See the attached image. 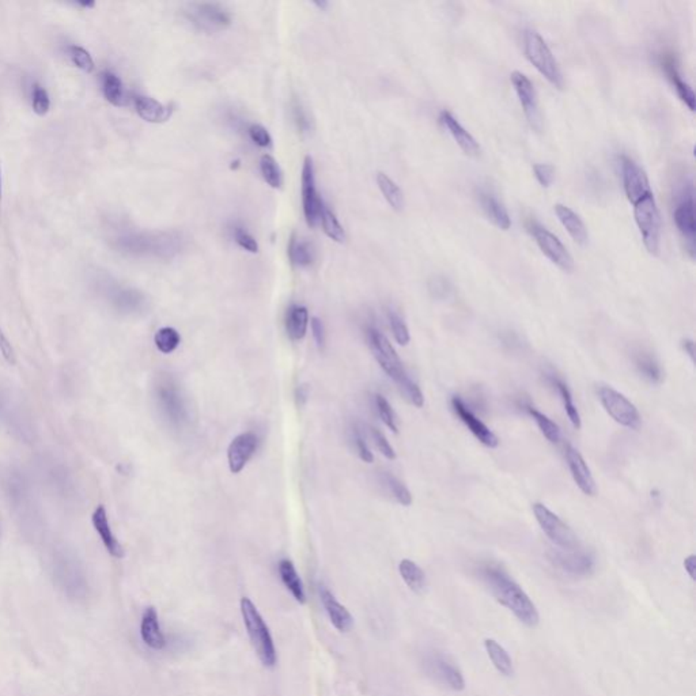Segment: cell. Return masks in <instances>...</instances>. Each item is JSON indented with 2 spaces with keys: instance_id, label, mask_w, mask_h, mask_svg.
I'll use <instances>...</instances> for the list:
<instances>
[{
  "instance_id": "7dc6e473",
  "label": "cell",
  "mask_w": 696,
  "mask_h": 696,
  "mask_svg": "<svg viewBox=\"0 0 696 696\" xmlns=\"http://www.w3.org/2000/svg\"><path fill=\"white\" fill-rule=\"evenodd\" d=\"M533 173L539 184L543 188L552 186L555 180V168L549 164H536L533 165Z\"/></svg>"
},
{
  "instance_id": "2e32d148",
  "label": "cell",
  "mask_w": 696,
  "mask_h": 696,
  "mask_svg": "<svg viewBox=\"0 0 696 696\" xmlns=\"http://www.w3.org/2000/svg\"><path fill=\"white\" fill-rule=\"evenodd\" d=\"M620 170H622V183L624 188V193L629 203L634 204L646 195L653 192L645 170L642 169L632 158H629L627 155H622Z\"/></svg>"
},
{
  "instance_id": "8992f818",
  "label": "cell",
  "mask_w": 696,
  "mask_h": 696,
  "mask_svg": "<svg viewBox=\"0 0 696 696\" xmlns=\"http://www.w3.org/2000/svg\"><path fill=\"white\" fill-rule=\"evenodd\" d=\"M597 394L601 406L616 423L634 431L641 428V413L635 404H632L623 393L608 385H600Z\"/></svg>"
},
{
  "instance_id": "ffe728a7",
  "label": "cell",
  "mask_w": 696,
  "mask_h": 696,
  "mask_svg": "<svg viewBox=\"0 0 696 696\" xmlns=\"http://www.w3.org/2000/svg\"><path fill=\"white\" fill-rule=\"evenodd\" d=\"M319 595L331 623L340 632H347L354 626V619L348 610L341 605L325 585H319Z\"/></svg>"
},
{
  "instance_id": "7bdbcfd3",
  "label": "cell",
  "mask_w": 696,
  "mask_h": 696,
  "mask_svg": "<svg viewBox=\"0 0 696 696\" xmlns=\"http://www.w3.org/2000/svg\"><path fill=\"white\" fill-rule=\"evenodd\" d=\"M350 441L353 443V447L355 449L359 459L367 464H372L374 461L373 453L366 442V438L360 430V427L358 425L351 426L350 428Z\"/></svg>"
},
{
  "instance_id": "816d5d0a",
  "label": "cell",
  "mask_w": 696,
  "mask_h": 696,
  "mask_svg": "<svg viewBox=\"0 0 696 696\" xmlns=\"http://www.w3.org/2000/svg\"><path fill=\"white\" fill-rule=\"evenodd\" d=\"M310 326H312V333H313V338H314L319 350H324V347H325V326H324L323 321L319 317H313L310 321Z\"/></svg>"
},
{
  "instance_id": "f6af8a7d",
  "label": "cell",
  "mask_w": 696,
  "mask_h": 696,
  "mask_svg": "<svg viewBox=\"0 0 696 696\" xmlns=\"http://www.w3.org/2000/svg\"><path fill=\"white\" fill-rule=\"evenodd\" d=\"M68 56L75 67L85 71L87 74L94 71V60L91 55L86 51L85 48L78 47V45H69L67 48Z\"/></svg>"
},
{
  "instance_id": "681fc988",
  "label": "cell",
  "mask_w": 696,
  "mask_h": 696,
  "mask_svg": "<svg viewBox=\"0 0 696 696\" xmlns=\"http://www.w3.org/2000/svg\"><path fill=\"white\" fill-rule=\"evenodd\" d=\"M234 239H236V242H237L238 245L242 249H245V251H248L251 253H257L258 252V244H257V241L245 229L236 227L234 229Z\"/></svg>"
},
{
  "instance_id": "7a4b0ae2",
  "label": "cell",
  "mask_w": 696,
  "mask_h": 696,
  "mask_svg": "<svg viewBox=\"0 0 696 696\" xmlns=\"http://www.w3.org/2000/svg\"><path fill=\"white\" fill-rule=\"evenodd\" d=\"M366 338L378 365L396 384L401 394L415 407H423L425 404L423 392L421 391L419 385L408 375L401 359L397 355L388 338L374 325L367 326Z\"/></svg>"
},
{
  "instance_id": "52a82bcc",
  "label": "cell",
  "mask_w": 696,
  "mask_h": 696,
  "mask_svg": "<svg viewBox=\"0 0 696 696\" xmlns=\"http://www.w3.org/2000/svg\"><path fill=\"white\" fill-rule=\"evenodd\" d=\"M532 510L537 524L542 527L544 535L551 540V543L557 545L559 549L566 551L581 548L576 532L554 511H551L543 503H535Z\"/></svg>"
},
{
  "instance_id": "836d02e7",
  "label": "cell",
  "mask_w": 696,
  "mask_h": 696,
  "mask_svg": "<svg viewBox=\"0 0 696 696\" xmlns=\"http://www.w3.org/2000/svg\"><path fill=\"white\" fill-rule=\"evenodd\" d=\"M399 573L412 592L422 593L425 591L427 585L425 571L415 561L403 559L399 564Z\"/></svg>"
},
{
  "instance_id": "7402d4cb",
  "label": "cell",
  "mask_w": 696,
  "mask_h": 696,
  "mask_svg": "<svg viewBox=\"0 0 696 696\" xmlns=\"http://www.w3.org/2000/svg\"><path fill=\"white\" fill-rule=\"evenodd\" d=\"M477 200L486 217L493 222L496 227L502 230H509L511 226L509 211L502 202H499V199L494 193L486 189H480L477 192Z\"/></svg>"
},
{
  "instance_id": "11a10c76",
  "label": "cell",
  "mask_w": 696,
  "mask_h": 696,
  "mask_svg": "<svg viewBox=\"0 0 696 696\" xmlns=\"http://www.w3.org/2000/svg\"><path fill=\"white\" fill-rule=\"evenodd\" d=\"M294 118H295V121L298 124V128L302 130L304 132L307 131V128H309V120L306 118L305 112L302 110V108L299 105H297L294 108Z\"/></svg>"
},
{
  "instance_id": "7c38bea8",
  "label": "cell",
  "mask_w": 696,
  "mask_h": 696,
  "mask_svg": "<svg viewBox=\"0 0 696 696\" xmlns=\"http://www.w3.org/2000/svg\"><path fill=\"white\" fill-rule=\"evenodd\" d=\"M548 559L563 573L574 577L591 576L595 570V557L582 548L571 551L551 549Z\"/></svg>"
},
{
  "instance_id": "ee69618b",
  "label": "cell",
  "mask_w": 696,
  "mask_h": 696,
  "mask_svg": "<svg viewBox=\"0 0 696 696\" xmlns=\"http://www.w3.org/2000/svg\"><path fill=\"white\" fill-rule=\"evenodd\" d=\"M388 320H389V325H391L393 338L397 341V344L407 346L409 340H411V335H409V329H408L406 321L394 310L388 312Z\"/></svg>"
},
{
  "instance_id": "60d3db41",
  "label": "cell",
  "mask_w": 696,
  "mask_h": 696,
  "mask_svg": "<svg viewBox=\"0 0 696 696\" xmlns=\"http://www.w3.org/2000/svg\"><path fill=\"white\" fill-rule=\"evenodd\" d=\"M381 483L388 489L392 496L403 506H411L412 503V495L409 493L407 487L404 486L403 481H400L396 476L392 475L389 472H382L381 474Z\"/></svg>"
},
{
  "instance_id": "484cf974",
  "label": "cell",
  "mask_w": 696,
  "mask_h": 696,
  "mask_svg": "<svg viewBox=\"0 0 696 696\" xmlns=\"http://www.w3.org/2000/svg\"><path fill=\"white\" fill-rule=\"evenodd\" d=\"M554 210H555V214L561 222V226L567 230L570 237L573 238L578 245H582V246L586 245L588 239H589L588 227L581 219V217L578 215L577 212L564 204H557Z\"/></svg>"
},
{
  "instance_id": "ac0fdd59",
  "label": "cell",
  "mask_w": 696,
  "mask_h": 696,
  "mask_svg": "<svg viewBox=\"0 0 696 696\" xmlns=\"http://www.w3.org/2000/svg\"><path fill=\"white\" fill-rule=\"evenodd\" d=\"M452 408L456 412V415L459 416L460 421L469 428V431L484 446L494 449L499 445L498 437L476 416L475 413L472 412V409L467 406V403L460 396H453Z\"/></svg>"
},
{
  "instance_id": "b9f144b4",
  "label": "cell",
  "mask_w": 696,
  "mask_h": 696,
  "mask_svg": "<svg viewBox=\"0 0 696 696\" xmlns=\"http://www.w3.org/2000/svg\"><path fill=\"white\" fill-rule=\"evenodd\" d=\"M374 403H375V408H377V412H378V416L380 419L382 421V423L387 426L392 433H399V427H397V419H396V413L393 411L389 401L382 396V394H374Z\"/></svg>"
},
{
  "instance_id": "d6a6232c",
  "label": "cell",
  "mask_w": 696,
  "mask_h": 696,
  "mask_svg": "<svg viewBox=\"0 0 696 696\" xmlns=\"http://www.w3.org/2000/svg\"><path fill=\"white\" fill-rule=\"evenodd\" d=\"M634 363L639 374L651 384H660L663 381V367L658 360L645 351H639L634 357Z\"/></svg>"
},
{
  "instance_id": "bcb514c9",
  "label": "cell",
  "mask_w": 696,
  "mask_h": 696,
  "mask_svg": "<svg viewBox=\"0 0 696 696\" xmlns=\"http://www.w3.org/2000/svg\"><path fill=\"white\" fill-rule=\"evenodd\" d=\"M32 106H33L34 113L38 116H45L50 112L51 108V100L48 96V91L40 85L33 86V96H32Z\"/></svg>"
},
{
  "instance_id": "c3c4849f",
  "label": "cell",
  "mask_w": 696,
  "mask_h": 696,
  "mask_svg": "<svg viewBox=\"0 0 696 696\" xmlns=\"http://www.w3.org/2000/svg\"><path fill=\"white\" fill-rule=\"evenodd\" d=\"M370 433H372V438H373L374 443L377 446V449L381 452L382 456H385L388 460L396 459V452L393 449L389 441L387 440V437L375 427H372L370 428Z\"/></svg>"
},
{
  "instance_id": "5bb4252c",
  "label": "cell",
  "mask_w": 696,
  "mask_h": 696,
  "mask_svg": "<svg viewBox=\"0 0 696 696\" xmlns=\"http://www.w3.org/2000/svg\"><path fill=\"white\" fill-rule=\"evenodd\" d=\"M423 665L428 676L441 683L442 685L453 691H462L465 688V680L461 671L442 653L433 651L427 654Z\"/></svg>"
},
{
  "instance_id": "cb8c5ba5",
  "label": "cell",
  "mask_w": 696,
  "mask_h": 696,
  "mask_svg": "<svg viewBox=\"0 0 696 696\" xmlns=\"http://www.w3.org/2000/svg\"><path fill=\"white\" fill-rule=\"evenodd\" d=\"M93 525H94V529L97 530V533L100 535L101 537L102 543L105 545V548L108 549V552L113 557V558H118V559H121L124 558V549H122V545L119 543V540L116 539V536L113 535L112 529H110V525H109V520H108V513H106V509L100 505L97 509L94 510L93 513Z\"/></svg>"
},
{
  "instance_id": "d4e9b609",
  "label": "cell",
  "mask_w": 696,
  "mask_h": 696,
  "mask_svg": "<svg viewBox=\"0 0 696 696\" xmlns=\"http://www.w3.org/2000/svg\"><path fill=\"white\" fill-rule=\"evenodd\" d=\"M135 109L140 119L153 124L165 122L173 115V108L170 105H165L147 96H136Z\"/></svg>"
},
{
  "instance_id": "f5cc1de1",
  "label": "cell",
  "mask_w": 696,
  "mask_h": 696,
  "mask_svg": "<svg viewBox=\"0 0 696 696\" xmlns=\"http://www.w3.org/2000/svg\"><path fill=\"white\" fill-rule=\"evenodd\" d=\"M0 353L1 355L4 357V359L10 363V365H16L17 359H16V354H14V348L13 346L10 344L8 339L6 338V335L3 333L1 328H0Z\"/></svg>"
},
{
  "instance_id": "e0dca14e",
  "label": "cell",
  "mask_w": 696,
  "mask_h": 696,
  "mask_svg": "<svg viewBox=\"0 0 696 696\" xmlns=\"http://www.w3.org/2000/svg\"><path fill=\"white\" fill-rule=\"evenodd\" d=\"M260 440L257 434L246 431L230 442L227 449V462L232 474H239L251 461L258 449Z\"/></svg>"
},
{
  "instance_id": "9f6ffc18",
  "label": "cell",
  "mask_w": 696,
  "mask_h": 696,
  "mask_svg": "<svg viewBox=\"0 0 696 696\" xmlns=\"http://www.w3.org/2000/svg\"><path fill=\"white\" fill-rule=\"evenodd\" d=\"M309 396H310V391H309V387L306 384H302V385H298L297 391H295V397H297V403L298 406H305L309 400Z\"/></svg>"
},
{
  "instance_id": "6125c7cd",
  "label": "cell",
  "mask_w": 696,
  "mask_h": 696,
  "mask_svg": "<svg viewBox=\"0 0 696 696\" xmlns=\"http://www.w3.org/2000/svg\"><path fill=\"white\" fill-rule=\"evenodd\" d=\"M0 200H1V171H0Z\"/></svg>"
},
{
  "instance_id": "4fadbf2b",
  "label": "cell",
  "mask_w": 696,
  "mask_h": 696,
  "mask_svg": "<svg viewBox=\"0 0 696 696\" xmlns=\"http://www.w3.org/2000/svg\"><path fill=\"white\" fill-rule=\"evenodd\" d=\"M510 81L514 86L515 94L518 97V101L523 106L524 115L527 118L529 125L535 131H542L543 128V121H542V113H540V106L537 100V93L535 85L532 81L527 78L525 74L520 71H514L510 75Z\"/></svg>"
},
{
  "instance_id": "6da1fadb",
  "label": "cell",
  "mask_w": 696,
  "mask_h": 696,
  "mask_svg": "<svg viewBox=\"0 0 696 696\" xmlns=\"http://www.w3.org/2000/svg\"><path fill=\"white\" fill-rule=\"evenodd\" d=\"M480 578L490 589L496 601L506 607L527 627L539 624V612L524 589L498 564L487 563L479 570Z\"/></svg>"
},
{
  "instance_id": "9a60e30c",
  "label": "cell",
  "mask_w": 696,
  "mask_h": 696,
  "mask_svg": "<svg viewBox=\"0 0 696 696\" xmlns=\"http://www.w3.org/2000/svg\"><path fill=\"white\" fill-rule=\"evenodd\" d=\"M324 200L316 187V171L313 159L306 156L302 168V207L309 227H316L320 223V212Z\"/></svg>"
},
{
  "instance_id": "83f0119b",
  "label": "cell",
  "mask_w": 696,
  "mask_h": 696,
  "mask_svg": "<svg viewBox=\"0 0 696 696\" xmlns=\"http://www.w3.org/2000/svg\"><path fill=\"white\" fill-rule=\"evenodd\" d=\"M278 571L283 585L295 598V601H298L299 604H305L306 593L304 582L299 577L294 563L289 559H282L278 564Z\"/></svg>"
},
{
  "instance_id": "5b68a950",
  "label": "cell",
  "mask_w": 696,
  "mask_h": 696,
  "mask_svg": "<svg viewBox=\"0 0 696 696\" xmlns=\"http://www.w3.org/2000/svg\"><path fill=\"white\" fill-rule=\"evenodd\" d=\"M632 205H634V219L639 229L647 252L650 255H658L663 224H661L660 210L653 192L646 195Z\"/></svg>"
},
{
  "instance_id": "f907efd6",
  "label": "cell",
  "mask_w": 696,
  "mask_h": 696,
  "mask_svg": "<svg viewBox=\"0 0 696 696\" xmlns=\"http://www.w3.org/2000/svg\"><path fill=\"white\" fill-rule=\"evenodd\" d=\"M249 136H251L252 142H255L258 147L267 149V147L272 146V137L270 132L267 131V128H264L260 124H252L249 127Z\"/></svg>"
},
{
  "instance_id": "4dcf8cb0",
  "label": "cell",
  "mask_w": 696,
  "mask_h": 696,
  "mask_svg": "<svg viewBox=\"0 0 696 696\" xmlns=\"http://www.w3.org/2000/svg\"><path fill=\"white\" fill-rule=\"evenodd\" d=\"M289 257L290 261L294 266L301 267V268L309 267L313 264L314 257H316L314 246L312 242H309L306 239L292 236L290 239Z\"/></svg>"
},
{
  "instance_id": "44dd1931",
  "label": "cell",
  "mask_w": 696,
  "mask_h": 696,
  "mask_svg": "<svg viewBox=\"0 0 696 696\" xmlns=\"http://www.w3.org/2000/svg\"><path fill=\"white\" fill-rule=\"evenodd\" d=\"M440 121L464 153L469 156H477L480 154V146L474 135L469 131H467L464 125L449 110H442L440 113Z\"/></svg>"
},
{
  "instance_id": "f1b7e54d",
  "label": "cell",
  "mask_w": 696,
  "mask_h": 696,
  "mask_svg": "<svg viewBox=\"0 0 696 696\" xmlns=\"http://www.w3.org/2000/svg\"><path fill=\"white\" fill-rule=\"evenodd\" d=\"M309 326V312L305 306L292 305L286 314V332L292 341L304 339Z\"/></svg>"
},
{
  "instance_id": "603a6c76",
  "label": "cell",
  "mask_w": 696,
  "mask_h": 696,
  "mask_svg": "<svg viewBox=\"0 0 696 696\" xmlns=\"http://www.w3.org/2000/svg\"><path fill=\"white\" fill-rule=\"evenodd\" d=\"M140 637L143 642L153 650H162L166 646V638L162 632L158 612L154 607L146 608L140 623Z\"/></svg>"
},
{
  "instance_id": "277c9868",
  "label": "cell",
  "mask_w": 696,
  "mask_h": 696,
  "mask_svg": "<svg viewBox=\"0 0 696 696\" xmlns=\"http://www.w3.org/2000/svg\"><path fill=\"white\" fill-rule=\"evenodd\" d=\"M524 52L529 63L551 85L555 86L557 89H563L564 79L558 62L543 37L533 29H527L524 32Z\"/></svg>"
},
{
  "instance_id": "91938a15",
  "label": "cell",
  "mask_w": 696,
  "mask_h": 696,
  "mask_svg": "<svg viewBox=\"0 0 696 696\" xmlns=\"http://www.w3.org/2000/svg\"><path fill=\"white\" fill-rule=\"evenodd\" d=\"M314 4H316V6H319L320 8H325V7L328 6V3H326V1H321V3H320V1H314Z\"/></svg>"
},
{
  "instance_id": "d6986e66",
  "label": "cell",
  "mask_w": 696,
  "mask_h": 696,
  "mask_svg": "<svg viewBox=\"0 0 696 696\" xmlns=\"http://www.w3.org/2000/svg\"><path fill=\"white\" fill-rule=\"evenodd\" d=\"M564 456H566L570 474L573 476V480L577 484L578 489L588 496H595V477L592 475V471L588 467L585 459L582 457V455L578 452L574 446L567 443L564 446Z\"/></svg>"
},
{
  "instance_id": "74e56055",
  "label": "cell",
  "mask_w": 696,
  "mask_h": 696,
  "mask_svg": "<svg viewBox=\"0 0 696 696\" xmlns=\"http://www.w3.org/2000/svg\"><path fill=\"white\" fill-rule=\"evenodd\" d=\"M527 413L533 418V421L536 422L537 427L540 428L544 437L551 443H559L561 438L559 426L557 425L554 421H551L547 415H544L543 412H540L539 409H536L532 406H527Z\"/></svg>"
},
{
  "instance_id": "4316f807",
  "label": "cell",
  "mask_w": 696,
  "mask_h": 696,
  "mask_svg": "<svg viewBox=\"0 0 696 696\" xmlns=\"http://www.w3.org/2000/svg\"><path fill=\"white\" fill-rule=\"evenodd\" d=\"M661 66H663V69L668 76V79L671 81L672 86L675 87L678 96H679L680 100L685 103V106H688L690 110H695V96H694V91L691 89V86L688 85L683 76L680 75L679 68H678V64L675 63V60L672 57H665L663 62H661Z\"/></svg>"
},
{
  "instance_id": "e575fe53",
  "label": "cell",
  "mask_w": 696,
  "mask_h": 696,
  "mask_svg": "<svg viewBox=\"0 0 696 696\" xmlns=\"http://www.w3.org/2000/svg\"><path fill=\"white\" fill-rule=\"evenodd\" d=\"M101 86L102 93L106 101L110 102L115 106H122L125 103L122 82L116 74L109 71L103 72L101 75Z\"/></svg>"
},
{
  "instance_id": "30bf717a",
  "label": "cell",
  "mask_w": 696,
  "mask_h": 696,
  "mask_svg": "<svg viewBox=\"0 0 696 696\" xmlns=\"http://www.w3.org/2000/svg\"><path fill=\"white\" fill-rule=\"evenodd\" d=\"M673 219L681 237L685 241L688 253L695 257V203H694V187L690 184L684 188L678 204L673 210Z\"/></svg>"
},
{
  "instance_id": "db71d44e",
  "label": "cell",
  "mask_w": 696,
  "mask_h": 696,
  "mask_svg": "<svg viewBox=\"0 0 696 696\" xmlns=\"http://www.w3.org/2000/svg\"><path fill=\"white\" fill-rule=\"evenodd\" d=\"M449 290H450V286H449L447 280H445L443 278H435L434 282L430 283V291L437 298H445L449 294Z\"/></svg>"
},
{
  "instance_id": "3957f363",
  "label": "cell",
  "mask_w": 696,
  "mask_h": 696,
  "mask_svg": "<svg viewBox=\"0 0 696 696\" xmlns=\"http://www.w3.org/2000/svg\"><path fill=\"white\" fill-rule=\"evenodd\" d=\"M241 615L258 660L266 668L273 669L278 663V654L271 632L255 604L248 597L241 600Z\"/></svg>"
},
{
  "instance_id": "d590c367",
  "label": "cell",
  "mask_w": 696,
  "mask_h": 696,
  "mask_svg": "<svg viewBox=\"0 0 696 696\" xmlns=\"http://www.w3.org/2000/svg\"><path fill=\"white\" fill-rule=\"evenodd\" d=\"M549 381L557 388V391H558L559 396H561L563 408H564V412H566L569 421L571 422V425L574 426L577 430H579L581 426H582V419H581V415H579L577 406L574 404V400H573V396H571V392L569 389V387L561 380L557 378V377H551Z\"/></svg>"
},
{
  "instance_id": "9c48e42d",
  "label": "cell",
  "mask_w": 696,
  "mask_h": 696,
  "mask_svg": "<svg viewBox=\"0 0 696 696\" xmlns=\"http://www.w3.org/2000/svg\"><path fill=\"white\" fill-rule=\"evenodd\" d=\"M527 232L530 236L535 238L537 246L544 255L547 256L557 267H559L561 271L571 272L574 270V258L567 251V248L561 244V239L557 237L554 233H551L548 229H545L543 224H540L537 221H527Z\"/></svg>"
},
{
  "instance_id": "6f0895ef",
  "label": "cell",
  "mask_w": 696,
  "mask_h": 696,
  "mask_svg": "<svg viewBox=\"0 0 696 696\" xmlns=\"http://www.w3.org/2000/svg\"><path fill=\"white\" fill-rule=\"evenodd\" d=\"M684 569L687 571V574L690 576V578L692 581H695V571H696V557L695 555H690L684 559Z\"/></svg>"
},
{
  "instance_id": "ba28073f",
  "label": "cell",
  "mask_w": 696,
  "mask_h": 696,
  "mask_svg": "<svg viewBox=\"0 0 696 696\" xmlns=\"http://www.w3.org/2000/svg\"><path fill=\"white\" fill-rule=\"evenodd\" d=\"M156 400L165 419L176 428H181L189 421L187 401L178 384L171 378H164L156 387Z\"/></svg>"
},
{
  "instance_id": "1f68e13d",
  "label": "cell",
  "mask_w": 696,
  "mask_h": 696,
  "mask_svg": "<svg viewBox=\"0 0 696 696\" xmlns=\"http://www.w3.org/2000/svg\"><path fill=\"white\" fill-rule=\"evenodd\" d=\"M377 184H378L381 193L384 195L385 200L389 203L394 211L400 212L404 210V207H406L404 193H403L401 188L399 187L388 174L380 171L377 174Z\"/></svg>"
},
{
  "instance_id": "94428289",
  "label": "cell",
  "mask_w": 696,
  "mask_h": 696,
  "mask_svg": "<svg viewBox=\"0 0 696 696\" xmlns=\"http://www.w3.org/2000/svg\"><path fill=\"white\" fill-rule=\"evenodd\" d=\"M79 4H81V6H84V7H93V6H94V3H93V1H90V3H89V1H87V3H86V1H81Z\"/></svg>"
},
{
  "instance_id": "ab89813d",
  "label": "cell",
  "mask_w": 696,
  "mask_h": 696,
  "mask_svg": "<svg viewBox=\"0 0 696 696\" xmlns=\"http://www.w3.org/2000/svg\"><path fill=\"white\" fill-rule=\"evenodd\" d=\"M154 343H155V347L158 348V351H161L162 354H171L180 346L181 336H180L177 329H174L171 326H165V328H161L156 331V333L154 336Z\"/></svg>"
},
{
  "instance_id": "f35d334b",
  "label": "cell",
  "mask_w": 696,
  "mask_h": 696,
  "mask_svg": "<svg viewBox=\"0 0 696 696\" xmlns=\"http://www.w3.org/2000/svg\"><path fill=\"white\" fill-rule=\"evenodd\" d=\"M260 171H261V176L264 178V181L270 186L271 188H275V189H279L283 186V171L280 169L279 164L276 162V159L266 154L261 156L260 159Z\"/></svg>"
},
{
  "instance_id": "8fae6325",
  "label": "cell",
  "mask_w": 696,
  "mask_h": 696,
  "mask_svg": "<svg viewBox=\"0 0 696 696\" xmlns=\"http://www.w3.org/2000/svg\"><path fill=\"white\" fill-rule=\"evenodd\" d=\"M187 18L192 25L204 32L224 30L232 25L230 13L218 3L190 4Z\"/></svg>"
},
{
  "instance_id": "8d00e7d4",
  "label": "cell",
  "mask_w": 696,
  "mask_h": 696,
  "mask_svg": "<svg viewBox=\"0 0 696 696\" xmlns=\"http://www.w3.org/2000/svg\"><path fill=\"white\" fill-rule=\"evenodd\" d=\"M320 223L323 226L324 233L335 242L343 244L346 241V230L340 224L339 219L336 218L335 212L328 208L326 204L323 203L321 212H320Z\"/></svg>"
},
{
  "instance_id": "f546056e",
  "label": "cell",
  "mask_w": 696,
  "mask_h": 696,
  "mask_svg": "<svg viewBox=\"0 0 696 696\" xmlns=\"http://www.w3.org/2000/svg\"><path fill=\"white\" fill-rule=\"evenodd\" d=\"M484 649L491 660L495 669L505 678L514 675V665L510 658L509 653L499 645L495 639L487 638L484 641Z\"/></svg>"
},
{
  "instance_id": "680465c9",
  "label": "cell",
  "mask_w": 696,
  "mask_h": 696,
  "mask_svg": "<svg viewBox=\"0 0 696 696\" xmlns=\"http://www.w3.org/2000/svg\"><path fill=\"white\" fill-rule=\"evenodd\" d=\"M681 348L683 351L690 357L692 362H695V343L692 339H684L681 341Z\"/></svg>"
}]
</instances>
